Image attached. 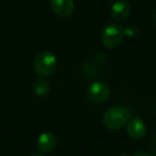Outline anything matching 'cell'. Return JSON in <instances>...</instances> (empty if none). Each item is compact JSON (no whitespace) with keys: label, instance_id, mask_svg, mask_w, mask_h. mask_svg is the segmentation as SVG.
Instances as JSON below:
<instances>
[{"label":"cell","instance_id":"cell-10","mask_svg":"<svg viewBox=\"0 0 156 156\" xmlns=\"http://www.w3.org/2000/svg\"><path fill=\"white\" fill-rule=\"evenodd\" d=\"M124 35H127V37H134V35L137 34V29L136 27L134 26H129L126 27L125 29H123Z\"/></svg>","mask_w":156,"mask_h":156},{"label":"cell","instance_id":"cell-4","mask_svg":"<svg viewBox=\"0 0 156 156\" xmlns=\"http://www.w3.org/2000/svg\"><path fill=\"white\" fill-rule=\"evenodd\" d=\"M88 96L91 102L101 104L108 100L110 96V89L106 83L102 81H94L88 89Z\"/></svg>","mask_w":156,"mask_h":156},{"label":"cell","instance_id":"cell-14","mask_svg":"<svg viewBox=\"0 0 156 156\" xmlns=\"http://www.w3.org/2000/svg\"><path fill=\"white\" fill-rule=\"evenodd\" d=\"M122 156H129V155H126V154H125V155H122Z\"/></svg>","mask_w":156,"mask_h":156},{"label":"cell","instance_id":"cell-6","mask_svg":"<svg viewBox=\"0 0 156 156\" xmlns=\"http://www.w3.org/2000/svg\"><path fill=\"white\" fill-rule=\"evenodd\" d=\"M126 132L128 136L134 140H139L143 138L147 133V126L144 122L139 118H133L126 124Z\"/></svg>","mask_w":156,"mask_h":156},{"label":"cell","instance_id":"cell-3","mask_svg":"<svg viewBox=\"0 0 156 156\" xmlns=\"http://www.w3.org/2000/svg\"><path fill=\"white\" fill-rule=\"evenodd\" d=\"M124 37L123 28L120 25L111 23L108 24L104 28L102 32V42L104 44L105 47L109 48H115L119 46V44L122 42Z\"/></svg>","mask_w":156,"mask_h":156},{"label":"cell","instance_id":"cell-12","mask_svg":"<svg viewBox=\"0 0 156 156\" xmlns=\"http://www.w3.org/2000/svg\"><path fill=\"white\" fill-rule=\"evenodd\" d=\"M30 156H44L42 153H34V154H31Z\"/></svg>","mask_w":156,"mask_h":156},{"label":"cell","instance_id":"cell-7","mask_svg":"<svg viewBox=\"0 0 156 156\" xmlns=\"http://www.w3.org/2000/svg\"><path fill=\"white\" fill-rule=\"evenodd\" d=\"M111 17L115 22H123L128 18L130 14V5L124 0H120L112 5L111 7Z\"/></svg>","mask_w":156,"mask_h":156},{"label":"cell","instance_id":"cell-1","mask_svg":"<svg viewBox=\"0 0 156 156\" xmlns=\"http://www.w3.org/2000/svg\"><path fill=\"white\" fill-rule=\"evenodd\" d=\"M130 119V112L127 108L121 106H115L105 111L103 115V123L108 129H121L127 124Z\"/></svg>","mask_w":156,"mask_h":156},{"label":"cell","instance_id":"cell-9","mask_svg":"<svg viewBox=\"0 0 156 156\" xmlns=\"http://www.w3.org/2000/svg\"><path fill=\"white\" fill-rule=\"evenodd\" d=\"M50 86L46 79H44L43 77L39 78L33 85V91L37 95L39 96H46L49 93Z\"/></svg>","mask_w":156,"mask_h":156},{"label":"cell","instance_id":"cell-11","mask_svg":"<svg viewBox=\"0 0 156 156\" xmlns=\"http://www.w3.org/2000/svg\"><path fill=\"white\" fill-rule=\"evenodd\" d=\"M133 156H151V155H149V154H147V153H143V152H140V153L134 154Z\"/></svg>","mask_w":156,"mask_h":156},{"label":"cell","instance_id":"cell-2","mask_svg":"<svg viewBox=\"0 0 156 156\" xmlns=\"http://www.w3.org/2000/svg\"><path fill=\"white\" fill-rule=\"evenodd\" d=\"M57 67V58L50 51H41L37 55L33 62V69L40 77L46 78L52 75Z\"/></svg>","mask_w":156,"mask_h":156},{"label":"cell","instance_id":"cell-13","mask_svg":"<svg viewBox=\"0 0 156 156\" xmlns=\"http://www.w3.org/2000/svg\"><path fill=\"white\" fill-rule=\"evenodd\" d=\"M154 20H155V24H156V13H155V15H154Z\"/></svg>","mask_w":156,"mask_h":156},{"label":"cell","instance_id":"cell-5","mask_svg":"<svg viewBox=\"0 0 156 156\" xmlns=\"http://www.w3.org/2000/svg\"><path fill=\"white\" fill-rule=\"evenodd\" d=\"M50 7L55 14L66 18L74 13L75 3L73 0H50Z\"/></svg>","mask_w":156,"mask_h":156},{"label":"cell","instance_id":"cell-8","mask_svg":"<svg viewBox=\"0 0 156 156\" xmlns=\"http://www.w3.org/2000/svg\"><path fill=\"white\" fill-rule=\"evenodd\" d=\"M37 149L42 153H50L56 149L57 138L51 133H43L39 136L37 141Z\"/></svg>","mask_w":156,"mask_h":156}]
</instances>
